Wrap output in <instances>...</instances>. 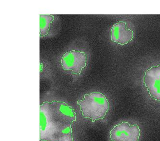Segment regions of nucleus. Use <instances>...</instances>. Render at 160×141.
<instances>
[{"label":"nucleus","mask_w":160,"mask_h":141,"mask_svg":"<svg viewBox=\"0 0 160 141\" xmlns=\"http://www.w3.org/2000/svg\"><path fill=\"white\" fill-rule=\"evenodd\" d=\"M75 111L63 102H45L40 107V140L60 141L72 134V123L76 121Z\"/></svg>","instance_id":"nucleus-1"},{"label":"nucleus","mask_w":160,"mask_h":141,"mask_svg":"<svg viewBox=\"0 0 160 141\" xmlns=\"http://www.w3.org/2000/svg\"><path fill=\"white\" fill-rule=\"evenodd\" d=\"M140 129L137 125L131 126L128 122H122L115 126L110 132L112 141H138Z\"/></svg>","instance_id":"nucleus-3"},{"label":"nucleus","mask_w":160,"mask_h":141,"mask_svg":"<svg viewBox=\"0 0 160 141\" xmlns=\"http://www.w3.org/2000/svg\"><path fill=\"white\" fill-rule=\"evenodd\" d=\"M42 71V64L40 63V72Z\"/></svg>","instance_id":"nucleus-9"},{"label":"nucleus","mask_w":160,"mask_h":141,"mask_svg":"<svg viewBox=\"0 0 160 141\" xmlns=\"http://www.w3.org/2000/svg\"><path fill=\"white\" fill-rule=\"evenodd\" d=\"M54 20V16L50 15H40V36L44 37L49 34L50 24Z\"/></svg>","instance_id":"nucleus-7"},{"label":"nucleus","mask_w":160,"mask_h":141,"mask_svg":"<svg viewBox=\"0 0 160 141\" xmlns=\"http://www.w3.org/2000/svg\"><path fill=\"white\" fill-rule=\"evenodd\" d=\"M144 83L151 97L160 102V65L153 66L147 71Z\"/></svg>","instance_id":"nucleus-5"},{"label":"nucleus","mask_w":160,"mask_h":141,"mask_svg":"<svg viewBox=\"0 0 160 141\" xmlns=\"http://www.w3.org/2000/svg\"><path fill=\"white\" fill-rule=\"evenodd\" d=\"M83 117L92 119H103L108 110V101L101 93H92L85 95L82 101H77Z\"/></svg>","instance_id":"nucleus-2"},{"label":"nucleus","mask_w":160,"mask_h":141,"mask_svg":"<svg viewBox=\"0 0 160 141\" xmlns=\"http://www.w3.org/2000/svg\"><path fill=\"white\" fill-rule=\"evenodd\" d=\"M87 55L84 52L76 50L67 52L62 56L61 63L65 70H71L75 74H80L86 66Z\"/></svg>","instance_id":"nucleus-4"},{"label":"nucleus","mask_w":160,"mask_h":141,"mask_svg":"<svg viewBox=\"0 0 160 141\" xmlns=\"http://www.w3.org/2000/svg\"><path fill=\"white\" fill-rule=\"evenodd\" d=\"M60 141H73L72 134L66 135Z\"/></svg>","instance_id":"nucleus-8"},{"label":"nucleus","mask_w":160,"mask_h":141,"mask_svg":"<svg viewBox=\"0 0 160 141\" xmlns=\"http://www.w3.org/2000/svg\"><path fill=\"white\" fill-rule=\"evenodd\" d=\"M134 32L128 29L124 22H119L114 25L111 31V39L114 42L121 45H125L132 40Z\"/></svg>","instance_id":"nucleus-6"}]
</instances>
